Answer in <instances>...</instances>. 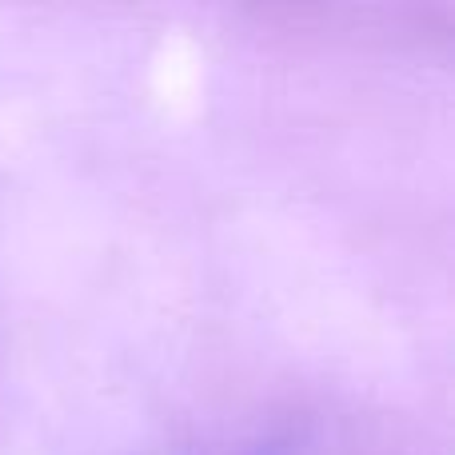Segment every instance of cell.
Masks as SVG:
<instances>
[]
</instances>
